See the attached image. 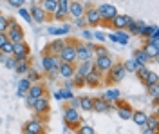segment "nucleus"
<instances>
[{
	"label": "nucleus",
	"mask_w": 159,
	"mask_h": 134,
	"mask_svg": "<svg viewBox=\"0 0 159 134\" xmlns=\"http://www.w3.org/2000/svg\"><path fill=\"white\" fill-rule=\"evenodd\" d=\"M94 58V45L90 42H78L76 44V62H87Z\"/></svg>",
	"instance_id": "nucleus-1"
},
{
	"label": "nucleus",
	"mask_w": 159,
	"mask_h": 134,
	"mask_svg": "<svg viewBox=\"0 0 159 134\" xmlns=\"http://www.w3.org/2000/svg\"><path fill=\"white\" fill-rule=\"evenodd\" d=\"M6 35H7V40H9L11 44L24 42V29H22L18 24H16V20H13V18H9V25H7Z\"/></svg>",
	"instance_id": "nucleus-2"
},
{
	"label": "nucleus",
	"mask_w": 159,
	"mask_h": 134,
	"mask_svg": "<svg viewBox=\"0 0 159 134\" xmlns=\"http://www.w3.org/2000/svg\"><path fill=\"white\" fill-rule=\"evenodd\" d=\"M60 60L67 63H76V42H65L63 49L60 51Z\"/></svg>",
	"instance_id": "nucleus-3"
},
{
	"label": "nucleus",
	"mask_w": 159,
	"mask_h": 134,
	"mask_svg": "<svg viewBox=\"0 0 159 134\" xmlns=\"http://www.w3.org/2000/svg\"><path fill=\"white\" fill-rule=\"evenodd\" d=\"M83 20H85V24L90 25V27L99 25V24H101V16H99V13H98V7H94V6H90V4H89V6H85Z\"/></svg>",
	"instance_id": "nucleus-4"
},
{
	"label": "nucleus",
	"mask_w": 159,
	"mask_h": 134,
	"mask_svg": "<svg viewBox=\"0 0 159 134\" xmlns=\"http://www.w3.org/2000/svg\"><path fill=\"white\" fill-rule=\"evenodd\" d=\"M40 96H45V87H43L42 83H33L31 89L25 93V102H27V105L33 107L34 100H38Z\"/></svg>",
	"instance_id": "nucleus-5"
},
{
	"label": "nucleus",
	"mask_w": 159,
	"mask_h": 134,
	"mask_svg": "<svg viewBox=\"0 0 159 134\" xmlns=\"http://www.w3.org/2000/svg\"><path fill=\"white\" fill-rule=\"evenodd\" d=\"M60 63H61V60H60L58 54H51V53H43V58H42V67L45 69V72L49 71H58Z\"/></svg>",
	"instance_id": "nucleus-6"
},
{
	"label": "nucleus",
	"mask_w": 159,
	"mask_h": 134,
	"mask_svg": "<svg viewBox=\"0 0 159 134\" xmlns=\"http://www.w3.org/2000/svg\"><path fill=\"white\" fill-rule=\"evenodd\" d=\"M92 63H94V69L103 74V72L110 71V67L114 65V60L110 58L109 54H105V56H96V62H92Z\"/></svg>",
	"instance_id": "nucleus-7"
},
{
	"label": "nucleus",
	"mask_w": 159,
	"mask_h": 134,
	"mask_svg": "<svg viewBox=\"0 0 159 134\" xmlns=\"http://www.w3.org/2000/svg\"><path fill=\"white\" fill-rule=\"evenodd\" d=\"M98 13H99V16H101V22H110L118 15V9L112 4H101L98 7Z\"/></svg>",
	"instance_id": "nucleus-8"
},
{
	"label": "nucleus",
	"mask_w": 159,
	"mask_h": 134,
	"mask_svg": "<svg viewBox=\"0 0 159 134\" xmlns=\"http://www.w3.org/2000/svg\"><path fill=\"white\" fill-rule=\"evenodd\" d=\"M125 74H127V71L123 69V63H116L114 62V65L110 67V71H109V82L110 83L121 82V80L125 78Z\"/></svg>",
	"instance_id": "nucleus-9"
},
{
	"label": "nucleus",
	"mask_w": 159,
	"mask_h": 134,
	"mask_svg": "<svg viewBox=\"0 0 159 134\" xmlns=\"http://www.w3.org/2000/svg\"><path fill=\"white\" fill-rule=\"evenodd\" d=\"M63 120H65V123L69 125V127H76V125L80 123V120H81V116H80L78 109L67 107L65 113H63Z\"/></svg>",
	"instance_id": "nucleus-10"
},
{
	"label": "nucleus",
	"mask_w": 159,
	"mask_h": 134,
	"mask_svg": "<svg viewBox=\"0 0 159 134\" xmlns=\"http://www.w3.org/2000/svg\"><path fill=\"white\" fill-rule=\"evenodd\" d=\"M67 13H69V16H72V18H81L83 13H85V4L80 2V0H70Z\"/></svg>",
	"instance_id": "nucleus-11"
},
{
	"label": "nucleus",
	"mask_w": 159,
	"mask_h": 134,
	"mask_svg": "<svg viewBox=\"0 0 159 134\" xmlns=\"http://www.w3.org/2000/svg\"><path fill=\"white\" fill-rule=\"evenodd\" d=\"M76 74V63H67V62H61L58 67V76L65 78V80H70L74 78Z\"/></svg>",
	"instance_id": "nucleus-12"
},
{
	"label": "nucleus",
	"mask_w": 159,
	"mask_h": 134,
	"mask_svg": "<svg viewBox=\"0 0 159 134\" xmlns=\"http://www.w3.org/2000/svg\"><path fill=\"white\" fill-rule=\"evenodd\" d=\"M33 111L38 114V116L47 114L49 113V98H47V96H40L38 100H34V103H33Z\"/></svg>",
	"instance_id": "nucleus-13"
},
{
	"label": "nucleus",
	"mask_w": 159,
	"mask_h": 134,
	"mask_svg": "<svg viewBox=\"0 0 159 134\" xmlns=\"http://www.w3.org/2000/svg\"><path fill=\"white\" fill-rule=\"evenodd\" d=\"M116 103V109H118V116L121 118V120H130L132 118V107H130L129 103H125V102H114Z\"/></svg>",
	"instance_id": "nucleus-14"
},
{
	"label": "nucleus",
	"mask_w": 159,
	"mask_h": 134,
	"mask_svg": "<svg viewBox=\"0 0 159 134\" xmlns=\"http://www.w3.org/2000/svg\"><path fill=\"white\" fill-rule=\"evenodd\" d=\"M101 80H103V74L99 71H96V69H92V71L85 76V85H89V87H98L99 83H101Z\"/></svg>",
	"instance_id": "nucleus-15"
},
{
	"label": "nucleus",
	"mask_w": 159,
	"mask_h": 134,
	"mask_svg": "<svg viewBox=\"0 0 159 134\" xmlns=\"http://www.w3.org/2000/svg\"><path fill=\"white\" fill-rule=\"evenodd\" d=\"M29 15H31V18H33V22H36V24H42V22L47 20V13L42 9L40 6H31Z\"/></svg>",
	"instance_id": "nucleus-16"
},
{
	"label": "nucleus",
	"mask_w": 159,
	"mask_h": 134,
	"mask_svg": "<svg viewBox=\"0 0 159 134\" xmlns=\"http://www.w3.org/2000/svg\"><path fill=\"white\" fill-rule=\"evenodd\" d=\"M130 16L129 15H116L112 20H110V25L114 27V29H118V31H121V29H125L127 27V24H129Z\"/></svg>",
	"instance_id": "nucleus-17"
},
{
	"label": "nucleus",
	"mask_w": 159,
	"mask_h": 134,
	"mask_svg": "<svg viewBox=\"0 0 159 134\" xmlns=\"http://www.w3.org/2000/svg\"><path fill=\"white\" fill-rule=\"evenodd\" d=\"M145 25H147L145 22L134 20V18L130 16V20H129V24H127V27H125V29H129V33H132L134 36H139V35H141V29H143Z\"/></svg>",
	"instance_id": "nucleus-18"
},
{
	"label": "nucleus",
	"mask_w": 159,
	"mask_h": 134,
	"mask_svg": "<svg viewBox=\"0 0 159 134\" xmlns=\"http://www.w3.org/2000/svg\"><path fill=\"white\" fill-rule=\"evenodd\" d=\"M92 69H94V63H92V60L81 62L80 65H76V74H74V76H81V78H85V76H87Z\"/></svg>",
	"instance_id": "nucleus-19"
},
{
	"label": "nucleus",
	"mask_w": 159,
	"mask_h": 134,
	"mask_svg": "<svg viewBox=\"0 0 159 134\" xmlns=\"http://www.w3.org/2000/svg\"><path fill=\"white\" fill-rule=\"evenodd\" d=\"M29 132L33 134H43V125H42V122H40L38 118H34V120H29L27 123L24 125Z\"/></svg>",
	"instance_id": "nucleus-20"
},
{
	"label": "nucleus",
	"mask_w": 159,
	"mask_h": 134,
	"mask_svg": "<svg viewBox=\"0 0 159 134\" xmlns=\"http://www.w3.org/2000/svg\"><path fill=\"white\" fill-rule=\"evenodd\" d=\"M92 111L94 113H107L109 111V103L103 98H94L92 100Z\"/></svg>",
	"instance_id": "nucleus-21"
},
{
	"label": "nucleus",
	"mask_w": 159,
	"mask_h": 134,
	"mask_svg": "<svg viewBox=\"0 0 159 134\" xmlns=\"http://www.w3.org/2000/svg\"><path fill=\"white\" fill-rule=\"evenodd\" d=\"M147 118H148V114L145 113V111H134L130 120H134V123L139 125V127H145V123H147Z\"/></svg>",
	"instance_id": "nucleus-22"
},
{
	"label": "nucleus",
	"mask_w": 159,
	"mask_h": 134,
	"mask_svg": "<svg viewBox=\"0 0 159 134\" xmlns=\"http://www.w3.org/2000/svg\"><path fill=\"white\" fill-rule=\"evenodd\" d=\"M63 45H65V40H61V38H60V40H54L52 44H49V45H47V49H45L43 53H51V54H60V51L63 49Z\"/></svg>",
	"instance_id": "nucleus-23"
},
{
	"label": "nucleus",
	"mask_w": 159,
	"mask_h": 134,
	"mask_svg": "<svg viewBox=\"0 0 159 134\" xmlns=\"http://www.w3.org/2000/svg\"><path fill=\"white\" fill-rule=\"evenodd\" d=\"M134 60H136L138 65H148V62H150L148 54L143 51V49H136L134 51Z\"/></svg>",
	"instance_id": "nucleus-24"
},
{
	"label": "nucleus",
	"mask_w": 159,
	"mask_h": 134,
	"mask_svg": "<svg viewBox=\"0 0 159 134\" xmlns=\"http://www.w3.org/2000/svg\"><path fill=\"white\" fill-rule=\"evenodd\" d=\"M143 51L148 54L150 60H157V56H159V45H154V44H145Z\"/></svg>",
	"instance_id": "nucleus-25"
},
{
	"label": "nucleus",
	"mask_w": 159,
	"mask_h": 134,
	"mask_svg": "<svg viewBox=\"0 0 159 134\" xmlns=\"http://www.w3.org/2000/svg\"><path fill=\"white\" fill-rule=\"evenodd\" d=\"M119 98H121V93H119L118 89H109V91H105V93H103V100H105L107 103L118 102Z\"/></svg>",
	"instance_id": "nucleus-26"
},
{
	"label": "nucleus",
	"mask_w": 159,
	"mask_h": 134,
	"mask_svg": "<svg viewBox=\"0 0 159 134\" xmlns=\"http://www.w3.org/2000/svg\"><path fill=\"white\" fill-rule=\"evenodd\" d=\"M42 9L45 11V13H54V11L58 9V0H42V6H40Z\"/></svg>",
	"instance_id": "nucleus-27"
},
{
	"label": "nucleus",
	"mask_w": 159,
	"mask_h": 134,
	"mask_svg": "<svg viewBox=\"0 0 159 134\" xmlns=\"http://www.w3.org/2000/svg\"><path fill=\"white\" fill-rule=\"evenodd\" d=\"M139 36H145V38H150V36H159V29L157 25H145L141 29V35Z\"/></svg>",
	"instance_id": "nucleus-28"
},
{
	"label": "nucleus",
	"mask_w": 159,
	"mask_h": 134,
	"mask_svg": "<svg viewBox=\"0 0 159 134\" xmlns=\"http://www.w3.org/2000/svg\"><path fill=\"white\" fill-rule=\"evenodd\" d=\"M143 83L148 87V85H157L159 83V76H157V72L156 71H150L145 78H143Z\"/></svg>",
	"instance_id": "nucleus-29"
},
{
	"label": "nucleus",
	"mask_w": 159,
	"mask_h": 134,
	"mask_svg": "<svg viewBox=\"0 0 159 134\" xmlns=\"http://www.w3.org/2000/svg\"><path fill=\"white\" fill-rule=\"evenodd\" d=\"M109 38L112 42H118V44H121V45H125V44L129 42V35H127V33H112Z\"/></svg>",
	"instance_id": "nucleus-30"
},
{
	"label": "nucleus",
	"mask_w": 159,
	"mask_h": 134,
	"mask_svg": "<svg viewBox=\"0 0 159 134\" xmlns=\"http://www.w3.org/2000/svg\"><path fill=\"white\" fill-rule=\"evenodd\" d=\"M31 85H33V83H31L27 78H22L18 82V96H25V93L31 89Z\"/></svg>",
	"instance_id": "nucleus-31"
},
{
	"label": "nucleus",
	"mask_w": 159,
	"mask_h": 134,
	"mask_svg": "<svg viewBox=\"0 0 159 134\" xmlns=\"http://www.w3.org/2000/svg\"><path fill=\"white\" fill-rule=\"evenodd\" d=\"M22 53H29V45L27 42H18V44H13V54H22Z\"/></svg>",
	"instance_id": "nucleus-32"
},
{
	"label": "nucleus",
	"mask_w": 159,
	"mask_h": 134,
	"mask_svg": "<svg viewBox=\"0 0 159 134\" xmlns=\"http://www.w3.org/2000/svg\"><path fill=\"white\" fill-rule=\"evenodd\" d=\"M80 109L92 111V98H89V96H80Z\"/></svg>",
	"instance_id": "nucleus-33"
},
{
	"label": "nucleus",
	"mask_w": 159,
	"mask_h": 134,
	"mask_svg": "<svg viewBox=\"0 0 159 134\" xmlns=\"http://www.w3.org/2000/svg\"><path fill=\"white\" fill-rule=\"evenodd\" d=\"M70 27L69 25H63V27H49V35H54V36H61V35H65V33H69Z\"/></svg>",
	"instance_id": "nucleus-34"
},
{
	"label": "nucleus",
	"mask_w": 159,
	"mask_h": 134,
	"mask_svg": "<svg viewBox=\"0 0 159 134\" xmlns=\"http://www.w3.org/2000/svg\"><path fill=\"white\" fill-rule=\"evenodd\" d=\"M138 63H136V60H134V58H130V60H127V62L123 63V69H125V71L127 72H136L138 71Z\"/></svg>",
	"instance_id": "nucleus-35"
},
{
	"label": "nucleus",
	"mask_w": 159,
	"mask_h": 134,
	"mask_svg": "<svg viewBox=\"0 0 159 134\" xmlns=\"http://www.w3.org/2000/svg\"><path fill=\"white\" fill-rule=\"evenodd\" d=\"M147 129H152V131H157V114H154V116H148L147 118V123H145Z\"/></svg>",
	"instance_id": "nucleus-36"
},
{
	"label": "nucleus",
	"mask_w": 159,
	"mask_h": 134,
	"mask_svg": "<svg viewBox=\"0 0 159 134\" xmlns=\"http://www.w3.org/2000/svg\"><path fill=\"white\" fill-rule=\"evenodd\" d=\"M40 78H42V76H40V72L36 71V69L29 67V71H27V80H29V82L33 83V82H38Z\"/></svg>",
	"instance_id": "nucleus-37"
},
{
	"label": "nucleus",
	"mask_w": 159,
	"mask_h": 134,
	"mask_svg": "<svg viewBox=\"0 0 159 134\" xmlns=\"http://www.w3.org/2000/svg\"><path fill=\"white\" fill-rule=\"evenodd\" d=\"M15 71L18 72V74L27 72V71H29V62H16V65H15Z\"/></svg>",
	"instance_id": "nucleus-38"
},
{
	"label": "nucleus",
	"mask_w": 159,
	"mask_h": 134,
	"mask_svg": "<svg viewBox=\"0 0 159 134\" xmlns=\"http://www.w3.org/2000/svg\"><path fill=\"white\" fill-rule=\"evenodd\" d=\"M147 91H148V94L154 98V102H157V98H159V83L157 85H148Z\"/></svg>",
	"instance_id": "nucleus-39"
},
{
	"label": "nucleus",
	"mask_w": 159,
	"mask_h": 134,
	"mask_svg": "<svg viewBox=\"0 0 159 134\" xmlns=\"http://www.w3.org/2000/svg\"><path fill=\"white\" fill-rule=\"evenodd\" d=\"M7 25H9V18L0 15V33H6L7 31Z\"/></svg>",
	"instance_id": "nucleus-40"
},
{
	"label": "nucleus",
	"mask_w": 159,
	"mask_h": 134,
	"mask_svg": "<svg viewBox=\"0 0 159 134\" xmlns=\"http://www.w3.org/2000/svg\"><path fill=\"white\" fill-rule=\"evenodd\" d=\"M0 54H6V56H13V44L7 42L2 49H0Z\"/></svg>",
	"instance_id": "nucleus-41"
},
{
	"label": "nucleus",
	"mask_w": 159,
	"mask_h": 134,
	"mask_svg": "<svg viewBox=\"0 0 159 134\" xmlns=\"http://www.w3.org/2000/svg\"><path fill=\"white\" fill-rule=\"evenodd\" d=\"M105 54H109V51L103 45H94V56H105Z\"/></svg>",
	"instance_id": "nucleus-42"
},
{
	"label": "nucleus",
	"mask_w": 159,
	"mask_h": 134,
	"mask_svg": "<svg viewBox=\"0 0 159 134\" xmlns=\"http://www.w3.org/2000/svg\"><path fill=\"white\" fill-rule=\"evenodd\" d=\"M69 4H70V0H58V9L63 11V13H67V9H69ZM67 15H69V13H67Z\"/></svg>",
	"instance_id": "nucleus-43"
},
{
	"label": "nucleus",
	"mask_w": 159,
	"mask_h": 134,
	"mask_svg": "<svg viewBox=\"0 0 159 134\" xmlns=\"http://www.w3.org/2000/svg\"><path fill=\"white\" fill-rule=\"evenodd\" d=\"M136 72L139 74V78L143 80V78H145V76H147V74L150 72V69L147 67V65H139V67H138V71H136Z\"/></svg>",
	"instance_id": "nucleus-44"
},
{
	"label": "nucleus",
	"mask_w": 159,
	"mask_h": 134,
	"mask_svg": "<svg viewBox=\"0 0 159 134\" xmlns=\"http://www.w3.org/2000/svg\"><path fill=\"white\" fill-rule=\"evenodd\" d=\"M67 16H69L67 13H63V11H60V9H56L52 13V18H54V20H65Z\"/></svg>",
	"instance_id": "nucleus-45"
},
{
	"label": "nucleus",
	"mask_w": 159,
	"mask_h": 134,
	"mask_svg": "<svg viewBox=\"0 0 159 134\" xmlns=\"http://www.w3.org/2000/svg\"><path fill=\"white\" fill-rule=\"evenodd\" d=\"M15 62H27L29 60V53H22V54H13Z\"/></svg>",
	"instance_id": "nucleus-46"
},
{
	"label": "nucleus",
	"mask_w": 159,
	"mask_h": 134,
	"mask_svg": "<svg viewBox=\"0 0 159 134\" xmlns=\"http://www.w3.org/2000/svg\"><path fill=\"white\" fill-rule=\"evenodd\" d=\"M78 134H94V129L90 125H81L78 129Z\"/></svg>",
	"instance_id": "nucleus-47"
},
{
	"label": "nucleus",
	"mask_w": 159,
	"mask_h": 134,
	"mask_svg": "<svg viewBox=\"0 0 159 134\" xmlns=\"http://www.w3.org/2000/svg\"><path fill=\"white\" fill-rule=\"evenodd\" d=\"M60 91H61V100H72L74 98V94H72L70 89H60Z\"/></svg>",
	"instance_id": "nucleus-48"
},
{
	"label": "nucleus",
	"mask_w": 159,
	"mask_h": 134,
	"mask_svg": "<svg viewBox=\"0 0 159 134\" xmlns=\"http://www.w3.org/2000/svg\"><path fill=\"white\" fill-rule=\"evenodd\" d=\"M18 13H20V16H22V18H25L27 22H33V18H31V15H29V11L25 9V7H20Z\"/></svg>",
	"instance_id": "nucleus-49"
},
{
	"label": "nucleus",
	"mask_w": 159,
	"mask_h": 134,
	"mask_svg": "<svg viewBox=\"0 0 159 134\" xmlns=\"http://www.w3.org/2000/svg\"><path fill=\"white\" fill-rule=\"evenodd\" d=\"M7 4H9L11 7H24V4H25V0H7Z\"/></svg>",
	"instance_id": "nucleus-50"
},
{
	"label": "nucleus",
	"mask_w": 159,
	"mask_h": 134,
	"mask_svg": "<svg viewBox=\"0 0 159 134\" xmlns=\"http://www.w3.org/2000/svg\"><path fill=\"white\" fill-rule=\"evenodd\" d=\"M4 63H6V67H7V69H15V65H16L15 58H6V60H4Z\"/></svg>",
	"instance_id": "nucleus-51"
},
{
	"label": "nucleus",
	"mask_w": 159,
	"mask_h": 134,
	"mask_svg": "<svg viewBox=\"0 0 159 134\" xmlns=\"http://www.w3.org/2000/svg\"><path fill=\"white\" fill-rule=\"evenodd\" d=\"M7 42H9V40H7V35H6V33H0V49H2Z\"/></svg>",
	"instance_id": "nucleus-52"
},
{
	"label": "nucleus",
	"mask_w": 159,
	"mask_h": 134,
	"mask_svg": "<svg viewBox=\"0 0 159 134\" xmlns=\"http://www.w3.org/2000/svg\"><path fill=\"white\" fill-rule=\"evenodd\" d=\"M74 25H76V27H85L87 24H85L83 16H81V18H74Z\"/></svg>",
	"instance_id": "nucleus-53"
},
{
	"label": "nucleus",
	"mask_w": 159,
	"mask_h": 134,
	"mask_svg": "<svg viewBox=\"0 0 159 134\" xmlns=\"http://www.w3.org/2000/svg\"><path fill=\"white\" fill-rule=\"evenodd\" d=\"M74 85H78V87L85 85V78H81V76H74Z\"/></svg>",
	"instance_id": "nucleus-54"
},
{
	"label": "nucleus",
	"mask_w": 159,
	"mask_h": 134,
	"mask_svg": "<svg viewBox=\"0 0 159 134\" xmlns=\"http://www.w3.org/2000/svg\"><path fill=\"white\" fill-rule=\"evenodd\" d=\"M92 38H96L99 42H105V35L103 33H92Z\"/></svg>",
	"instance_id": "nucleus-55"
},
{
	"label": "nucleus",
	"mask_w": 159,
	"mask_h": 134,
	"mask_svg": "<svg viewBox=\"0 0 159 134\" xmlns=\"http://www.w3.org/2000/svg\"><path fill=\"white\" fill-rule=\"evenodd\" d=\"M70 107L72 109H80V98H72L70 100Z\"/></svg>",
	"instance_id": "nucleus-56"
},
{
	"label": "nucleus",
	"mask_w": 159,
	"mask_h": 134,
	"mask_svg": "<svg viewBox=\"0 0 159 134\" xmlns=\"http://www.w3.org/2000/svg\"><path fill=\"white\" fill-rule=\"evenodd\" d=\"M83 38H87V40H90V38H92V31H89V29H83Z\"/></svg>",
	"instance_id": "nucleus-57"
},
{
	"label": "nucleus",
	"mask_w": 159,
	"mask_h": 134,
	"mask_svg": "<svg viewBox=\"0 0 159 134\" xmlns=\"http://www.w3.org/2000/svg\"><path fill=\"white\" fill-rule=\"evenodd\" d=\"M47 76H49L51 80H54V78H58V71H56V69H54V71H49L47 72Z\"/></svg>",
	"instance_id": "nucleus-58"
},
{
	"label": "nucleus",
	"mask_w": 159,
	"mask_h": 134,
	"mask_svg": "<svg viewBox=\"0 0 159 134\" xmlns=\"http://www.w3.org/2000/svg\"><path fill=\"white\" fill-rule=\"evenodd\" d=\"M72 87H74V80L70 78V80H67V87L65 89H72Z\"/></svg>",
	"instance_id": "nucleus-59"
},
{
	"label": "nucleus",
	"mask_w": 159,
	"mask_h": 134,
	"mask_svg": "<svg viewBox=\"0 0 159 134\" xmlns=\"http://www.w3.org/2000/svg\"><path fill=\"white\" fill-rule=\"evenodd\" d=\"M54 98L56 100H61V91H54Z\"/></svg>",
	"instance_id": "nucleus-60"
},
{
	"label": "nucleus",
	"mask_w": 159,
	"mask_h": 134,
	"mask_svg": "<svg viewBox=\"0 0 159 134\" xmlns=\"http://www.w3.org/2000/svg\"><path fill=\"white\" fill-rule=\"evenodd\" d=\"M143 134H157V131H152V129H145Z\"/></svg>",
	"instance_id": "nucleus-61"
},
{
	"label": "nucleus",
	"mask_w": 159,
	"mask_h": 134,
	"mask_svg": "<svg viewBox=\"0 0 159 134\" xmlns=\"http://www.w3.org/2000/svg\"><path fill=\"white\" fill-rule=\"evenodd\" d=\"M22 134H33V132H29V131H27V129L24 127V129H22Z\"/></svg>",
	"instance_id": "nucleus-62"
}]
</instances>
